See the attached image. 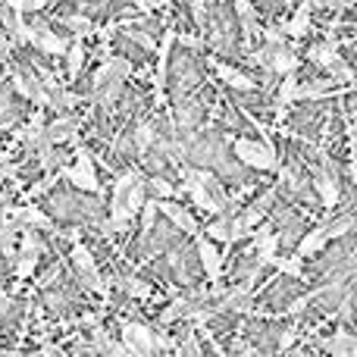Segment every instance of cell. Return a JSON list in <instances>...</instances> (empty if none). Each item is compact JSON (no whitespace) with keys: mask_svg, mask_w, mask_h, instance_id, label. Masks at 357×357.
Listing matches in <instances>:
<instances>
[{"mask_svg":"<svg viewBox=\"0 0 357 357\" xmlns=\"http://www.w3.org/2000/svg\"><path fill=\"white\" fill-rule=\"evenodd\" d=\"M142 178V169H126L123 176L116 178V188H113V216H110V229H126V222L132 220L129 213V191L132 185Z\"/></svg>","mask_w":357,"mask_h":357,"instance_id":"obj_1","label":"cell"},{"mask_svg":"<svg viewBox=\"0 0 357 357\" xmlns=\"http://www.w3.org/2000/svg\"><path fill=\"white\" fill-rule=\"evenodd\" d=\"M235 157L254 169H279L276 151H273L270 142L257 144V142H251V138H238V142H235Z\"/></svg>","mask_w":357,"mask_h":357,"instance_id":"obj_2","label":"cell"},{"mask_svg":"<svg viewBox=\"0 0 357 357\" xmlns=\"http://www.w3.org/2000/svg\"><path fill=\"white\" fill-rule=\"evenodd\" d=\"M73 266H75V273L82 276V282H85L91 291H98V295H107V291H110V285L100 279L98 266H94V257L88 254V248L82 245V241H75L73 245Z\"/></svg>","mask_w":357,"mask_h":357,"instance_id":"obj_3","label":"cell"},{"mask_svg":"<svg viewBox=\"0 0 357 357\" xmlns=\"http://www.w3.org/2000/svg\"><path fill=\"white\" fill-rule=\"evenodd\" d=\"M123 342L132 354H154L157 351V333H151L142 323H129L123 320Z\"/></svg>","mask_w":357,"mask_h":357,"instance_id":"obj_4","label":"cell"},{"mask_svg":"<svg viewBox=\"0 0 357 357\" xmlns=\"http://www.w3.org/2000/svg\"><path fill=\"white\" fill-rule=\"evenodd\" d=\"M66 178L73 185H79L82 191H100V182H98V173H94V160L85 148L75 151V167L66 169Z\"/></svg>","mask_w":357,"mask_h":357,"instance_id":"obj_5","label":"cell"},{"mask_svg":"<svg viewBox=\"0 0 357 357\" xmlns=\"http://www.w3.org/2000/svg\"><path fill=\"white\" fill-rule=\"evenodd\" d=\"M10 220L16 226H29V229H41V232H54V220L47 213H41L38 207H16L10 213Z\"/></svg>","mask_w":357,"mask_h":357,"instance_id":"obj_6","label":"cell"},{"mask_svg":"<svg viewBox=\"0 0 357 357\" xmlns=\"http://www.w3.org/2000/svg\"><path fill=\"white\" fill-rule=\"evenodd\" d=\"M13 85H16V91L22 94V98H29L35 107H47L50 104L47 88H44L35 75H31V79H29V75H13Z\"/></svg>","mask_w":357,"mask_h":357,"instance_id":"obj_7","label":"cell"},{"mask_svg":"<svg viewBox=\"0 0 357 357\" xmlns=\"http://www.w3.org/2000/svg\"><path fill=\"white\" fill-rule=\"evenodd\" d=\"M75 129H79V119H75L73 113H66V116H56L50 126H44V138H47L50 144H63V142H69V138H75Z\"/></svg>","mask_w":357,"mask_h":357,"instance_id":"obj_8","label":"cell"},{"mask_svg":"<svg viewBox=\"0 0 357 357\" xmlns=\"http://www.w3.org/2000/svg\"><path fill=\"white\" fill-rule=\"evenodd\" d=\"M157 210H163V213L169 216V220L176 222L182 232H188V235H197V222H195V216L188 213V210L182 207V204H173L169 197H163V201H157Z\"/></svg>","mask_w":357,"mask_h":357,"instance_id":"obj_9","label":"cell"},{"mask_svg":"<svg viewBox=\"0 0 357 357\" xmlns=\"http://www.w3.org/2000/svg\"><path fill=\"white\" fill-rule=\"evenodd\" d=\"M204 176H207V173H201V169H185V188H188L191 201H195L197 207H204V210H210V213H213V204H210L207 188H204Z\"/></svg>","mask_w":357,"mask_h":357,"instance_id":"obj_10","label":"cell"},{"mask_svg":"<svg viewBox=\"0 0 357 357\" xmlns=\"http://www.w3.org/2000/svg\"><path fill=\"white\" fill-rule=\"evenodd\" d=\"M197 257H201L204 270H207V279H210V282H216L220 266H222V257H220V251L213 248V241H210V238H197Z\"/></svg>","mask_w":357,"mask_h":357,"instance_id":"obj_11","label":"cell"},{"mask_svg":"<svg viewBox=\"0 0 357 357\" xmlns=\"http://www.w3.org/2000/svg\"><path fill=\"white\" fill-rule=\"evenodd\" d=\"M295 66H298V56L291 47L276 44V47L270 50V66L266 69H273V73H279V75H289V73H295Z\"/></svg>","mask_w":357,"mask_h":357,"instance_id":"obj_12","label":"cell"},{"mask_svg":"<svg viewBox=\"0 0 357 357\" xmlns=\"http://www.w3.org/2000/svg\"><path fill=\"white\" fill-rule=\"evenodd\" d=\"M254 238H257V264H270L276 257V248L282 241V235H273L270 226H260V232Z\"/></svg>","mask_w":357,"mask_h":357,"instance_id":"obj_13","label":"cell"},{"mask_svg":"<svg viewBox=\"0 0 357 357\" xmlns=\"http://www.w3.org/2000/svg\"><path fill=\"white\" fill-rule=\"evenodd\" d=\"M213 69L220 73V79L226 82L229 88H235V91H254V82L248 79L245 73H238V69L226 66V63H213Z\"/></svg>","mask_w":357,"mask_h":357,"instance_id":"obj_14","label":"cell"},{"mask_svg":"<svg viewBox=\"0 0 357 357\" xmlns=\"http://www.w3.org/2000/svg\"><path fill=\"white\" fill-rule=\"evenodd\" d=\"M323 348L333 351V357H354L357 354V335L354 333H335Z\"/></svg>","mask_w":357,"mask_h":357,"instance_id":"obj_15","label":"cell"},{"mask_svg":"<svg viewBox=\"0 0 357 357\" xmlns=\"http://www.w3.org/2000/svg\"><path fill=\"white\" fill-rule=\"evenodd\" d=\"M173 41H176V31H167L160 41V50H157V94L167 85V63H169V47H173Z\"/></svg>","mask_w":357,"mask_h":357,"instance_id":"obj_16","label":"cell"},{"mask_svg":"<svg viewBox=\"0 0 357 357\" xmlns=\"http://www.w3.org/2000/svg\"><path fill=\"white\" fill-rule=\"evenodd\" d=\"M326 94H335V82H329V79L307 82V85L295 88V98H301V100H317V98H326Z\"/></svg>","mask_w":357,"mask_h":357,"instance_id":"obj_17","label":"cell"},{"mask_svg":"<svg viewBox=\"0 0 357 357\" xmlns=\"http://www.w3.org/2000/svg\"><path fill=\"white\" fill-rule=\"evenodd\" d=\"M326 229H314V232H307L301 241H298V257H314L317 251H323V245H326Z\"/></svg>","mask_w":357,"mask_h":357,"instance_id":"obj_18","label":"cell"},{"mask_svg":"<svg viewBox=\"0 0 357 357\" xmlns=\"http://www.w3.org/2000/svg\"><path fill=\"white\" fill-rule=\"evenodd\" d=\"M317 191L323 197V207H335L339 204V182H335V176H329V173L317 176Z\"/></svg>","mask_w":357,"mask_h":357,"instance_id":"obj_19","label":"cell"},{"mask_svg":"<svg viewBox=\"0 0 357 357\" xmlns=\"http://www.w3.org/2000/svg\"><path fill=\"white\" fill-rule=\"evenodd\" d=\"M235 10H238V19H241V25H245L248 35H260L257 10L251 6V0H238V3H235Z\"/></svg>","mask_w":357,"mask_h":357,"instance_id":"obj_20","label":"cell"},{"mask_svg":"<svg viewBox=\"0 0 357 357\" xmlns=\"http://www.w3.org/2000/svg\"><path fill=\"white\" fill-rule=\"evenodd\" d=\"M19 138H22L29 148H38V144L44 142V119H41V113H35V116H31V123L19 132Z\"/></svg>","mask_w":357,"mask_h":357,"instance_id":"obj_21","label":"cell"},{"mask_svg":"<svg viewBox=\"0 0 357 357\" xmlns=\"http://www.w3.org/2000/svg\"><path fill=\"white\" fill-rule=\"evenodd\" d=\"M285 31H289L291 38H304V35H307V31H310V0H304V6L298 10V16L291 19Z\"/></svg>","mask_w":357,"mask_h":357,"instance_id":"obj_22","label":"cell"},{"mask_svg":"<svg viewBox=\"0 0 357 357\" xmlns=\"http://www.w3.org/2000/svg\"><path fill=\"white\" fill-rule=\"evenodd\" d=\"M310 60H314L317 66L333 69L335 63H339V54H335L333 44H317V47H310Z\"/></svg>","mask_w":357,"mask_h":357,"instance_id":"obj_23","label":"cell"},{"mask_svg":"<svg viewBox=\"0 0 357 357\" xmlns=\"http://www.w3.org/2000/svg\"><path fill=\"white\" fill-rule=\"evenodd\" d=\"M282 276H291V279H301L304 276V266H301V257H273L270 260Z\"/></svg>","mask_w":357,"mask_h":357,"instance_id":"obj_24","label":"cell"},{"mask_svg":"<svg viewBox=\"0 0 357 357\" xmlns=\"http://www.w3.org/2000/svg\"><path fill=\"white\" fill-rule=\"evenodd\" d=\"M66 66H69V75H79L82 73V66H85V50H82V41H75V44H69L66 47Z\"/></svg>","mask_w":357,"mask_h":357,"instance_id":"obj_25","label":"cell"},{"mask_svg":"<svg viewBox=\"0 0 357 357\" xmlns=\"http://www.w3.org/2000/svg\"><path fill=\"white\" fill-rule=\"evenodd\" d=\"M35 266H38V254H31V251L16 254V276L19 279H29L31 273H35Z\"/></svg>","mask_w":357,"mask_h":357,"instance_id":"obj_26","label":"cell"},{"mask_svg":"<svg viewBox=\"0 0 357 357\" xmlns=\"http://www.w3.org/2000/svg\"><path fill=\"white\" fill-rule=\"evenodd\" d=\"M144 188H151V195L157 197V201H163V197H173L176 195V188L167 182V178H160V176H154V178H148L144 182Z\"/></svg>","mask_w":357,"mask_h":357,"instance_id":"obj_27","label":"cell"},{"mask_svg":"<svg viewBox=\"0 0 357 357\" xmlns=\"http://www.w3.org/2000/svg\"><path fill=\"white\" fill-rule=\"evenodd\" d=\"M188 314H191V301H188V298H178V301L169 304V310H163L160 320L163 323H173V320H178V317H188Z\"/></svg>","mask_w":357,"mask_h":357,"instance_id":"obj_28","label":"cell"},{"mask_svg":"<svg viewBox=\"0 0 357 357\" xmlns=\"http://www.w3.org/2000/svg\"><path fill=\"white\" fill-rule=\"evenodd\" d=\"M135 148H138V154H148V151L154 148V129H151L148 123L135 129Z\"/></svg>","mask_w":357,"mask_h":357,"instance_id":"obj_29","label":"cell"},{"mask_svg":"<svg viewBox=\"0 0 357 357\" xmlns=\"http://www.w3.org/2000/svg\"><path fill=\"white\" fill-rule=\"evenodd\" d=\"M295 88H298V82H295V75H285L282 79V85H279V94H276V104L279 107H285V104H291L295 100Z\"/></svg>","mask_w":357,"mask_h":357,"instance_id":"obj_30","label":"cell"},{"mask_svg":"<svg viewBox=\"0 0 357 357\" xmlns=\"http://www.w3.org/2000/svg\"><path fill=\"white\" fill-rule=\"evenodd\" d=\"M38 151H41V167L47 169V173H54L56 169V163H60V154H54V144L44 138L41 144H38Z\"/></svg>","mask_w":357,"mask_h":357,"instance_id":"obj_31","label":"cell"},{"mask_svg":"<svg viewBox=\"0 0 357 357\" xmlns=\"http://www.w3.org/2000/svg\"><path fill=\"white\" fill-rule=\"evenodd\" d=\"M207 235L216 241H226V245H232V226H229V220H216L213 226H207Z\"/></svg>","mask_w":357,"mask_h":357,"instance_id":"obj_32","label":"cell"},{"mask_svg":"<svg viewBox=\"0 0 357 357\" xmlns=\"http://www.w3.org/2000/svg\"><path fill=\"white\" fill-rule=\"evenodd\" d=\"M50 104L66 110V107H79V98H75V94H69V91H63V88L56 85V88H50Z\"/></svg>","mask_w":357,"mask_h":357,"instance_id":"obj_33","label":"cell"},{"mask_svg":"<svg viewBox=\"0 0 357 357\" xmlns=\"http://www.w3.org/2000/svg\"><path fill=\"white\" fill-rule=\"evenodd\" d=\"M351 226H354V216L348 213V216H342V220H335L329 229L326 226H323V229H326V238H342V235L351 232Z\"/></svg>","mask_w":357,"mask_h":357,"instance_id":"obj_34","label":"cell"},{"mask_svg":"<svg viewBox=\"0 0 357 357\" xmlns=\"http://www.w3.org/2000/svg\"><path fill=\"white\" fill-rule=\"evenodd\" d=\"M154 222H157V197H154V201H144V204H142V226H144V235L154 232Z\"/></svg>","mask_w":357,"mask_h":357,"instance_id":"obj_35","label":"cell"},{"mask_svg":"<svg viewBox=\"0 0 357 357\" xmlns=\"http://www.w3.org/2000/svg\"><path fill=\"white\" fill-rule=\"evenodd\" d=\"M63 25H66V29H73L79 38H85L88 31H91V19H85V16H66V19H63Z\"/></svg>","mask_w":357,"mask_h":357,"instance_id":"obj_36","label":"cell"},{"mask_svg":"<svg viewBox=\"0 0 357 357\" xmlns=\"http://www.w3.org/2000/svg\"><path fill=\"white\" fill-rule=\"evenodd\" d=\"M123 285H126V291H129L132 298H148V295H151V285L142 282V279H135V276L123 279Z\"/></svg>","mask_w":357,"mask_h":357,"instance_id":"obj_37","label":"cell"},{"mask_svg":"<svg viewBox=\"0 0 357 357\" xmlns=\"http://www.w3.org/2000/svg\"><path fill=\"white\" fill-rule=\"evenodd\" d=\"M6 6H13L16 13H35V10H41L47 0H3Z\"/></svg>","mask_w":357,"mask_h":357,"instance_id":"obj_38","label":"cell"},{"mask_svg":"<svg viewBox=\"0 0 357 357\" xmlns=\"http://www.w3.org/2000/svg\"><path fill=\"white\" fill-rule=\"evenodd\" d=\"M22 251H31V254H41V241H38V235L31 232H25V238H22Z\"/></svg>","mask_w":357,"mask_h":357,"instance_id":"obj_39","label":"cell"},{"mask_svg":"<svg viewBox=\"0 0 357 357\" xmlns=\"http://www.w3.org/2000/svg\"><path fill=\"white\" fill-rule=\"evenodd\" d=\"M191 16H195L197 25L207 22V13H204V3H201V0H195V3H191Z\"/></svg>","mask_w":357,"mask_h":357,"instance_id":"obj_40","label":"cell"},{"mask_svg":"<svg viewBox=\"0 0 357 357\" xmlns=\"http://www.w3.org/2000/svg\"><path fill=\"white\" fill-rule=\"evenodd\" d=\"M260 35H264L266 44H273V47H276V44H282V31H279V29H266V31H260Z\"/></svg>","mask_w":357,"mask_h":357,"instance_id":"obj_41","label":"cell"},{"mask_svg":"<svg viewBox=\"0 0 357 357\" xmlns=\"http://www.w3.org/2000/svg\"><path fill=\"white\" fill-rule=\"evenodd\" d=\"M129 35H132V38H135V41H138V44H142V47H157V44H154V38L142 35V31H129Z\"/></svg>","mask_w":357,"mask_h":357,"instance_id":"obj_42","label":"cell"},{"mask_svg":"<svg viewBox=\"0 0 357 357\" xmlns=\"http://www.w3.org/2000/svg\"><path fill=\"white\" fill-rule=\"evenodd\" d=\"M178 351H185V354H201V348H197L195 339H188V342H182V345H178Z\"/></svg>","mask_w":357,"mask_h":357,"instance_id":"obj_43","label":"cell"},{"mask_svg":"<svg viewBox=\"0 0 357 357\" xmlns=\"http://www.w3.org/2000/svg\"><path fill=\"white\" fill-rule=\"evenodd\" d=\"M6 207H10V197H6V195H0V226H3V222H6V216H10V210H6Z\"/></svg>","mask_w":357,"mask_h":357,"instance_id":"obj_44","label":"cell"},{"mask_svg":"<svg viewBox=\"0 0 357 357\" xmlns=\"http://www.w3.org/2000/svg\"><path fill=\"white\" fill-rule=\"evenodd\" d=\"M295 329H285V333H282V339H279V348H289L291 345V342H295Z\"/></svg>","mask_w":357,"mask_h":357,"instance_id":"obj_45","label":"cell"},{"mask_svg":"<svg viewBox=\"0 0 357 357\" xmlns=\"http://www.w3.org/2000/svg\"><path fill=\"white\" fill-rule=\"evenodd\" d=\"M13 307V298L6 295V291H0V314H3V310H10Z\"/></svg>","mask_w":357,"mask_h":357,"instance_id":"obj_46","label":"cell"},{"mask_svg":"<svg viewBox=\"0 0 357 357\" xmlns=\"http://www.w3.org/2000/svg\"><path fill=\"white\" fill-rule=\"evenodd\" d=\"M178 41H182L185 47H201V41H197V38H191V35H178Z\"/></svg>","mask_w":357,"mask_h":357,"instance_id":"obj_47","label":"cell"},{"mask_svg":"<svg viewBox=\"0 0 357 357\" xmlns=\"http://www.w3.org/2000/svg\"><path fill=\"white\" fill-rule=\"evenodd\" d=\"M320 6H348V3H354V0H317Z\"/></svg>","mask_w":357,"mask_h":357,"instance_id":"obj_48","label":"cell"},{"mask_svg":"<svg viewBox=\"0 0 357 357\" xmlns=\"http://www.w3.org/2000/svg\"><path fill=\"white\" fill-rule=\"evenodd\" d=\"M6 50H10V38H6V31L0 29V54L6 56Z\"/></svg>","mask_w":357,"mask_h":357,"instance_id":"obj_49","label":"cell"},{"mask_svg":"<svg viewBox=\"0 0 357 357\" xmlns=\"http://www.w3.org/2000/svg\"><path fill=\"white\" fill-rule=\"evenodd\" d=\"M82 326H98V317H82Z\"/></svg>","mask_w":357,"mask_h":357,"instance_id":"obj_50","label":"cell"}]
</instances>
